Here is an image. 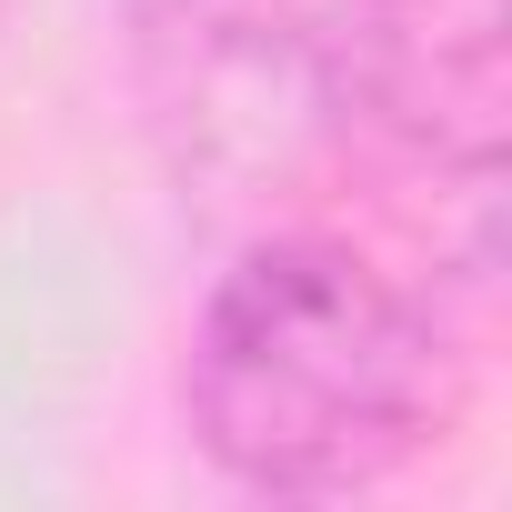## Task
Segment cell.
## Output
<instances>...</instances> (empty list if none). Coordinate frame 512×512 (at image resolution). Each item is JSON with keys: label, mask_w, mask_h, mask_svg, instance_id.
Segmentation results:
<instances>
[{"label": "cell", "mask_w": 512, "mask_h": 512, "mask_svg": "<svg viewBox=\"0 0 512 512\" xmlns=\"http://www.w3.org/2000/svg\"><path fill=\"white\" fill-rule=\"evenodd\" d=\"M181 402L241 492L342 502L442 432V322L372 251L272 231L211 282Z\"/></svg>", "instance_id": "6da1fadb"}, {"label": "cell", "mask_w": 512, "mask_h": 512, "mask_svg": "<svg viewBox=\"0 0 512 512\" xmlns=\"http://www.w3.org/2000/svg\"><path fill=\"white\" fill-rule=\"evenodd\" d=\"M302 31H312L322 131L382 151L392 171L432 181L492 231L502 141H512L502 0H322Z\"/></svg>", "instance_id": "7a4b0ae2"}, {"label": "cell", "mask_w": 512, "mask_h": 512, "mask_svg": "<svg viewBox=\"0 0 512 512\" xmlns=\"http://www.w3.org/2000/svg\"><path fill=\"white\" fill-rule=\"evenodd\" d=\"M141 91L181 181H282L322 131L312 31L282 0H141Z\"/></svg>", "instance_id": "3957f363"}]
</instances>
